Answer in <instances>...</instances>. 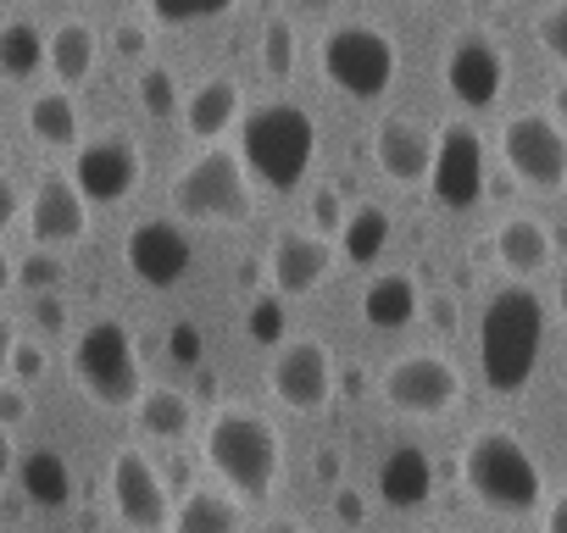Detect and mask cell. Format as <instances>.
I'll return each instance as SVG.
<instances>
[{
    "label": "cell",
    "mask_w": 567,
    "mask_h": 533,
    "mask_svg": "<svg viewBox=\"0 0 567 533\" xmlns=\"http://www.w3.org/2000/svg\"><path fill=\"white\" fill-rule=\"evenodd\" d=\"M545 356V301L523 284H506L478 312V373L495 395L528 389Z\"/></svg>",
    "instance_id": "1"
},
{
    "label": "cell",
    "mask_w": 567,
    "mask_h": 533,
    "mask_svg": "<svg viewBox=\"0 0 567 533\" xmlns=\"http://www.w3.org/2000/svg\"><path fill=\"white\" fill-rule=\"evenodd\" d=\"M312 156H318V123H312V112H301L290 101L256 106L239 123V161L272 195L301 189V178L312 173Z\"/></svg>",
    "instance_id": "2"
},
{
    "label": "cell",
    "mask_w": 567,
    "mask_h": 533,
    "mask_svg": "<svg viewBox=\"0 0 567 533\" xmlns=\"http://www.w3.org/2000/svg\"><path fill=\"white\" fill-rule=\"evenodd\" d=\"M200 456L217 472V483L234 489V500H267L272 483H278V467H284L278 428L256 411H239V406H228L206 422Z\"/></svg>",
    "instance_id": "3"
},
{
    "label": "cell",
    "mask_w": 567,
    "mask_h": 533,
    "mask_svg": "<svg viewBox=\"0 0 567 533\" xmlns=\"http://www.w3.org/2000/svg\"><path fill=\"white\" fill-rule=\"evenodd\" d=\"M462 489H467L478 505L501 511V516H523V511L539 505L545 472H539V461L528 456V445H523L517 433L484 428V433H473V439L462 445Z\"/></svg>",
    "instance_id": "4"
},
{
    "label": "cell",
    "mask_w": 567,
    "mask_h": 533,
    "mask_svg": "<svg viewBox=\"0 0 567 533\" xmlns=\"http://www.w3.org/2000/svg\"><path fill=\"white\" fill-rule=\"evenodd\" d=\"M73 384L95 400V406H134L145 395V367H140V345L117 317H101L79 334L73 345Z\"/></svg>",
    "instance_id": "5"
},
{
    "label": "cell",
    "mask_w": 567,
    "mask_h": 533,
    "mask_svg": "<svg viewBox=\"0 0 567 533\" xmlns=\"http://www.w3.org/2000/svg\"><path fill=\"white\" fill-rule=\"evenodd\" d=\"M318 67L334 90H346L351 101H379L395 73H401V56H395V40L379 34L373 23H346V29H329L323 45H318Z\"/></svg>",
    "instance_id": "6"
},
{
    "label": "cell",
    "mask_w": 567,
    "mask_h": 533,
    "mask_svg": "<svg viewBox=\"0 0 567 533\" xmlns=\"http://www.w3.org/2000/svg\"><path fill=\"white\" fill-rule=\"evenodd\" d=\"M173 206L195 222H239L250 211V184H245V161L228 150H200L178 184H173Z\"/></svg>",
    "instance_id": "7"
},
{
    "label": "cell",
    "mask_w": 567,
    "mask_h": 533,
    "mask_svg": "<svg viewBox=\"0 0 567 533\" xmlns=\"http://www.w3.org/2000/svg\"><path fill=\"white\" fill-rule=\"evenodd\" d=\"M501 156L512 167V178H523L528 189H561L567 184V128L545 112H517L501 128Z\"/></svg>",
    "instance_id": "8"
},
{
    "label": "cell",
    "mask_w": 567,
    "mask_h": 533,
    "mask_svg": "<svg viewBox=\"0 0 567 533\" xmlns=\"http://www.w3.org/2000/svg\"><path fill=\"white\" fill-rule=\"evenodd\" d=\"M379 395H384L401 417H445V411L462 400V373H456L445 356L417 351V356H401V362L384 367Z\"/></svg>",
    "instance_id": "9"
},
{
    "label": "cell",
    "mask_w": 567,
    "mask_h": 533,
    "mask_svg": "<svg viewBox=\"0 0 567 533\" xmlns=\"http://www.w3.org/2000/svg\"><path fill=\"white\" fill-rule=\"evenodd\" d=\"M106 489H112V511L123 516V527H134V533L167 527V516H173V489H167V478L156 472V461H151L145 450L123 445V450L112 456Z\"/></svg>",
    "instance_id": "10"
},
{
    "label": "cell",
    "mask_w": 567,
    "mask_h": 533,
    "mask_svg": "<svg viewBox=\"0 0 567 533\" xmlns=\"http://www.w3.org/2000/svg\"><path fill=\"white\" fill-rule=\"evenodd\" d=\"M267 389L278 406L290 411H323L334 400V356L323 339H284L272 367H267Z\"/></svg>",
    "instance_id": "11"
},
{
    "label": "cell",
    "mask_w": 567,
    "mask_h": 533,
    "mask_svg": "<svg viewBox=\"0 0 567 533\" xmlns=\"http://www.w3.org/2000/svg\"><path fill=\"white\" fill-rule=\"evenodd\" d=\"M434 200L445 211H473L484 200V178H489V156H484V139L467 128V123H445L440 139H434Z\"/></svg>",
    "instance_id": "12"
},
{
    "label": "cell",
    "mask_w": 567,
    "mask_h": 533,
    "mask_svg": "<svg viewBox=\"0 0 567 533\" xmlns=\"http://www.w3.org/2000/svg\"><path fill=\"white\" fill-rule=\"evenodd\" d=\"M140 145L128 134H101L90 145H79V167H73V184L90 206H117L140 189Z\"/></svg>",
    "instance_id": "13"
},
{
    "label": "cell",
    "mask_w": 567,
    "mask_h": 533,
    "mask_svg": "<svg viewBox=\"0 0 567 533\" xmlns=\"http://www.w3.org/2000/svg\"><path fill=\"white\" fill-rule=\"evenodd\" d=\"M123 255H128L134 279H140L145 290H173V284H184V279H189L195 244H189V233H184L178 222L145 217V222H134V228H128Z\"/></svg>",
    "instance_id": "14"
},
{
    "label": "cell",
    "mask_w": 567,
    "mask_h": 533,
    "mask_svg": "<svg viewBox=\"0 0 567 533\" xmlns=\"http://www.w3.org/2000/svg\"><path fill=\"white\" fill-rule=\"evenodd\" d=\"M445 90L456 95V106L484 112L501 101L506 90V56L489 34H456L445 51Z\"/></svg>",
    "instance_id": "15"
},
{
    "label": "cell",
    "mask_w": 567,
    "mask_h": 533,
    "mask_svg": "<svg viewBox=\"0 0 567 533\" xmlns=\"http://www.w3.org/2000/svg\"><path fill=\"white\" fill-rule=\"evenodd\" d=\"M29 233L40 244H73L90 233V200L79 195V184L68 173H45L34 184V200H29Z\"/></svg>",
    "instance_id": "16"
},
{
    "label": "cell",
    "mask_w": 567,
    "mask_h": 533,
    "mask_svg": "<svg viewBox=\"0 0 567 533\" xmlns=\"http://www.w3.org/2000/svg\"><path fill=\"white\" fill-rule=\"evenodd\" d=\"M329 266H334V244L323 233H278L267 255V279L284 301H301L329 279Z\"/></svg>",
    "instance_id": "17"
},
{
    "label": "cell",
    "mask_w": 567,
    "mask_h": 533,
    "mask_svg": "<svg viewBox=\"0 0 567 533\" xmlns=\"http://www.w3.org/2000/svg\"><path fill=\"white\" fill-rule=\"evenodd\" d=\"M373 156H379V167H384L395 184H423L429 167H434V139H429V128L412 123V117H384V123L373 128Z\"/></svg>",
    "instance_id": "18"
},
{
    "label": "cell",
    "mask_w": 567,
    "mask_h": 533,
    "mask_svg": "<svg viewBox=\"0 0 567 533\" xmlns=\"http://www.w3.org/2000/svg\"><path fill=\"white\" fill-rule=\"evenodd\" d=\"M434 494V461L417 445H401L379 461V500L395 511H417Z\"/></svg>",
    "instance_id": "19"
},
{
    "label": "cell",
    "mask_w": 567,
    "mask_h": 533,
    "mask_svg": "<svg viewBox=\"0 0 567 533\" xmlns=\"http://www.w3.org/2000/svg\"><path fill=\"white\" fill-rule=\"evenodd\" d=\"M495 261L512 279H528L539 266H550V228L539 217H506L495 228Z\"/></svg>",
    "instance_id": "20"
},
{
    "label": "cell",
    "mask_w": 567,
    "mask_h": 533,
    "mask_svg": "<svg viewBox=\"0 0 567 533\" xmlns=\"http://www.w3.org/2000/svg\"><path fill=\"white\" fill-rule=\"evenodd\" d=\"M417 312H423V301H417V284L406 273H379L362 295V317L379 334H401L406 323H417Z\"/></svg>",
    "instance_id": "21"
},
{
    "label": "cell",
    "mask_w": 567,
    "mask_h": 533,
    "mask_svg": "<svg viewBox=\"0 0 567 533\" xmlns=\"http://www.w3.org/2000/svg\"><path fill=\"white\" fill-rule=\"evenodd\" d=\"M134 422L145 439H167L178 445L189 428H195V400L184 389H167V384H145V395L134 400Z\"/></svg>",
    "instance_id": "22"
},
{
    "label": "cell",
    "mask_w": 567,
    "mask_h": 533,
    "mask_svg": "<svg viewBox=\"0 0 567 533\" xmlns=\"http://www.w3.org/2000/svg\"><path fill=\"white\" fill-rule=\"evenodd\" d=\"M184 123H189V134L206 139V145H212L217 134H228V128L239 123V84H234V79H206L200 90H189Z\"/></svg>",
    "instance_id": "23"
},
{
    "label": "cell",
    "mask_w": 567,
    "mask_h": 533,
    "mask_svg": "<svg viewBox=\"0 0 567 533\" xmlns=\"http://www.w3.org/2000/svg\"><path fill=\"white\" fill-rule=\"evenodd\" d=\"M18 483H23V494H29L34 505H45V511H62V505L73 500V472H68V461H62L56 450H29V456L18 461Z\"/></svg>",
    "instance_id": "24"
},
{
    "label": "cell",
    "mask_w": 567,
    "mask_h": 533,
    "mask_svg": "<svg viewBox=\"0 0 567 533\" xmlns=\"http://www.w3.org/2000/svg\"><path fill=\"white\" fill-rule=\"evenodd\" d=\"M173 533H239V500L223 489H189L173 511Z\"/></svg>",
    "instance_id": "25"
},
{
    "label": "cell",
    "mask_w": 567,
    "mask_h": 533,
    "mask_svg": "<svg viewBox=\"0 0 567 533\" xmlns=\"http://www.w3.org/2000/svg\"><path fill=\"white\" fill-rule=\"evenodd\" d=\"M45 67L56 73V84H84L95 73V29L90 23H62L45 40Z\"/></svg>",
    "instance_id": "26"
},
{
    "label": "cell",
    "mask_w": 567,
    "mask_h": 533,
    "mask_svg": "<svg viewBox=\"0 0 567 533\" xmlns=\"http://www.w3.org/2000/svg\"><path fill=\"white\" fill-rule=\"evenodd\" d=\"M29 134L51 150H73L79 145V106L68 90H45L29 101Z\"/></svg>",
    "instance_id": "27"
},
{
    "label": "cell",
    "mask_w": 567,
    "mask_h": 533,
    "mask_svg": "<svg viewBox=\"0 0 567 533\" xmlns=\"http://www.w3.org/2000/svg\"><path fill=\"white\" fill-rule=\"evenodd\" d=\"M384 244H390V217H384L379 206H357V211L346 217V228H340L346 261H351V266H373V261L384 255Z\"/></svg>",
    "instance_id": "28"
},
{
    "label": "cell",
    "mask_w": 567,
    "mask_h": 533,
    "mask_svg": "<svg viewBox=\"0 0 567 533\" xmlns=\"http://www.w3.org/2000/svg\"><path fill=\"white\" fill-rule=\"evenodd\" d=\"M45 67V34L34 23H7L0 29V79H34Z\"/></svg>",
    "instance_id": "29"
},
{
    "label": "cell",
    "mask_w": 567,
    "mask_h": 533,
    "mask_svg": "<svg viewBox=\"0 0 567 533\" xmlns=\"http://www.w3.org/2000/svg\"><path fill=\"white\" fill-rule=\"evenodd\" d=\"M261 67L272 79L296 73V29H290V18H267V29H261Z\"/></svg>",
    "instance_id": "30"
},
{
    "label": "cell",
    "mask_w": 567,
    "mask_h": 533,
    "mask_svg": "<svg viewBox=\"0 0 567 533\" xmlns=\"http://www.w3.org/2000/svg\"><path fill=\"white\" fill-rule=\"evenodd\" d=\"M228 7H234V0H151L156 23H167V29H195V23H212V18H223Z\"/></svg>",
    "instance_id": "31"
},
{
    "label": "cell",
    "mask_w": 567,
    "mask_h": 533,
    "mask_svg": "<svg viewBox=\"0 0 567 533\" xmlns=\"http://www.w3.org/2000/svg\"><path fill=\"white\" fill-rule=\"evenodd\" d=\"M140 106H145L151 117H173V112H178V79H173L167 67H145V73H140Z\"/></svg>",
    "instance_id": "32"
},
{
    "label": "cell",
    "mask_w": 567,
    "mask_h": 533,
    "mask_svg": "<svg viewBox=\"0 0 567 533\" xmlns=\"http://www.w3.org/2000/svg\"><path fill=\"white\" fill-rule=\"evenodd\" d=\"M534 40L545 45V56H550L556 67H567V0H556V7H545V12H539Z\"/></svg>",
    "instance_id": "33"
},
{
    "label": "cell",
    "mask_w": 567,
    "mask_h": 533,
    "mask_svg": "<svg viewBox=\"0 0 567 533\" xmlns=\"http://www.w3.org/2000/svg\"><path fill=\"white\" fill-rule=\"evenodd\" d=\"M18 284H29V290L51 295V290L62 284V261H56L51 250H34V255H23V261H18Z\"/></svg>",
    "instance_id": "34"
},
{
    "label": "cell",
    "mask_w": 567,
    "mask_h": 533,
    "mask_svg": "<svg viewBox=\"0 0 567 533\" xmlns=\"http://www.w3.org/2000/svg\"><path fill=\"white\" fill-rule=\"evenodd\" d=\"M250 339H261V345H284V306H278L272 295L250 306Z\"/></svg>",
    "instance_id": "35"
},
{
    "label": "cell",
    "mask_w": 567,
    "mask_h": 533,
    "mask_svg": "<svg viewBox=\"0 0 567 533\" xmlns=\"http://www.w3.org/2000/svg\"><path fill=\"white\" fill-rule=\"evenodd\" d=\"M312 222H318V233H340L346 228V206H340V189H318L312 195Z\"/></svg>",
    "instance_id": "36"
},
{
    "label": "cell",
    "mask_w": 567,
    "mask_h": 533,
    "mask_svg": "<svg viewBox=\"0 0 567 533\" xmlns=\"http://www.w3.org/2000/svg\"><path fill=\"white\" fill-rule=\"evenodd\" d=\"M167 356H173L178 367H200V328H195V323H178V328L167 334Z\"/></svg>",
    "instance_id": "37"
},
{
    "label": "cell",
    "mask_w": 567,
    "mask_h": 533,
    "mask_svg": "<svg viewBox=\"0 0 567 533\" xmlns=\"http://www.w3.org/2000/svg\"><path fill=\"white\" fill-rule=\"evenodd\" d=\"M45 373V351L34 345V339H18V351H12V378L18 384H34Z\"/></svg>",
    "instance_id": "38"
},
{
    "label": "cell",
    "mask_w": 567,
    "mask_h": 533,
    "mask_svg": "<svg viewBox=\"0 0 567 533\" xmlns=\"http://www.w3.org/2000/svg\"><path fill=\"white\" fill-rule=\"evenodd\" d=\"M29 417V395L18 384H0V428H18Z\"/></svg>",
    "instance_id": "39"
},
{
    "label": "cell",
    "mask_w": 567,
    "mask_h": 533,
    "mask_svg": "<svg viewBox=\"0 0 567 533\" xmlns=\"http://www.w3.org/2000/svg\"><path fill=\"white\" fill-rule=\"evenodd\" d=\"M18 217H23V195H18V184L7 173H0V233H7Z\"/></svg>",
    "instance_id": "40"
},
{
    "label": "cell",
    "mask_w": 567,
    "mask_h": 533,
    "mask_svg": "<svg viewBox=\"0 0 567 533\" xmlns=\"http://www.w3.org/2000/svg\"><path fill=\"white\" fill-rule=\"evenodd\" d=\"M112 45H117V56H145V29L140 23H117Z\"/></svg>",
    "instance_id": "41"
},
{
    "label": "cell",
    "mask_w": 567,
    "mask_h": 533,
    "mask_svg": "<svg viewBox=\"0 0 567 533\" xmlns=\"http://www.w3.org/2000/svg\"><path fill=\"white\" fill-rule=\"evenodd\" d=\"M34 317H40V328H62V323H68V306H62L56 295H40V301H34Z\"/></svg>",
    "instance_id": "42"
},
{
    "label": "cell",
    "mask_w": 567,
    "mask_h": 533,
    "mask_svg": "<svg viewBox=\"0 0 567 533\" xmlns=\"http://www.w3.org/2000/svg\"><path fill=\"white\" fill-rule=\"evenodd\" d=\"M12 351H18V328H12L7 317H0V378L12 373Z\"/></svg>",
    "instance_id": "43"
},
{
    "label": "cell",
    "mask_w": 567,
    "mask_h": 533,
    "mask_svg": "<svg viewBox=\"0 0 567 533\" xmlns=\"http://www.w3.org/2000/svg\"><path fill=\"white\" fill-rule=\"evenodd\" d=\"M334 511H340L346 522H362V516H368V505H362L351 489H340V494H334Z\"/></svg>",
    "instance_id": "44"
},
{
    "label": "cell",
    "mask_w": 567,
    "mask_h": 533,
    "mask_svg": "<svg viewBox=\"0 0 567 533\" xmlns=\"http://www.w3.org/2000/svg\"><path fill=\"white\" fill-rule=\"evenodd\" d=\"M545 533H567V489L550 500V516H545Z\"/></svg>",
    "instance_id": "45"
},
{
    "label": "cell",
    "mask_w": 567,
    "mask_h": 533,
    "mask_svg": "<svg viewBox=\"0 0 567 533\" xmlns=\"http://www.w3.org/2000/svg\"><path fill=\"white\" fill-rule=\"evenodd\" d=\"M18 467V445H12V428H0V478H12Z\"/></svg>",
    "instance_id": "46"
},
{
    "label": "cell",
    "mask_w": 567,
    "mask_h": 533,
    "mask_svg": "<svg viewBox=\"0 0 567 533\" xmlns=\"http://www.w3.org/2000/svg\"><path fill=\"white\" fill-rule=\"evenodd\" d=\"M434 323H440V334H451V328H456V301H451V295H440V301H434Z\"/></svg>",
    "instance_id": "47"
},
{
    "label": "cell",
    "mask_w": 567,
    "mask_h": 533,
    "mask_svg": "<svg viewBox=\"0 0 567 533\" xmlns=\"http://www.w3.org/2000/svg\"><path fill=\"white\" fill-rule=\"evenodd\" d=\"M12 284H18V261H12L7 250H0V295H7Z\"/></svg>",
    "instance_id": "48"
},
{
    "label": "cell",
    "mask_w": 567,
    "mask_h": 533,
    "mask_svg": "<svg viewBox=\"0 0 567 533\" xmlns=\"http://www.w3.org/2000/svg\"><path fill=\"white\" fill-rule=\"evenodd\" d=\"M334 472H340V456L323 450V456H318V478H334Z\"/></svg>",
    "instance_id": "49"
},
{
    "label": "cell",
    "mask_w": 567,
    "mask_h": 533,
    "mask_svg": "<svg viewBox=\"0 0 567 533\" xmlns=\"http://www.w3.org/2000/svg\"><path fill=\"white\" fill-rule=\"evenodd\" d=\"M556 306H561V317H567V273H561V284H556Z\"/></svg>",
    "instance_id": "50"
},
{
    "label": "cell",
    "mask_w": 567,
    "mask_h": 533,
    "mask_svg": "<svg viewBox=\"0 0 567 533\" xmlns=\"http://www.w3.org/2000/svg\"><path fill=\"white\" fill-rule=\"evenodd\" d=\"M267 533H307V527H296V522H278V527H267Z\"/></svg>",
    "instance_id": "51"
},
{
    "label": "cell",
    "mask_w": 567,
    "mask_h": 533,
    "mask_svg": "<svg viewBox=\"0 0 567 533\" xmlns=\"http://www.w3.org/2000/svg\"><path fill=\"white\" fill-rule=\"evenodd\" d=\"M556 112H561V117H567V90H556Z\"/></svg>",
    "instance_id": "52"
},
{
    "label": "cell",
    "mask_w": 567,
    "mask_h": 533,
    "mask_svg": "<svg viewBox=\"0 0 567 533\" xmlns=\"http://www.w3.org/2000/svg\"><path fill=\"white\" fill-rule=\"evenodd\" d=\"M423 533H451V527H423Z\"/></svg>",
    "instance_id": "53"
},
{
    "label": "cell",
    "mask_w": 567,
    "mask_h": 533,
    "mask_svg": "<svg viewBox=\"0 0 567 533\" xmlns=\"http://www.w3.org/2000/svg\"><path fill=\"white\" fill-rule=\"evenodd\" d=\"M307 7H329V0H307Z\"/></svg>",
    "instance_id": "54"
}]
</instances>
